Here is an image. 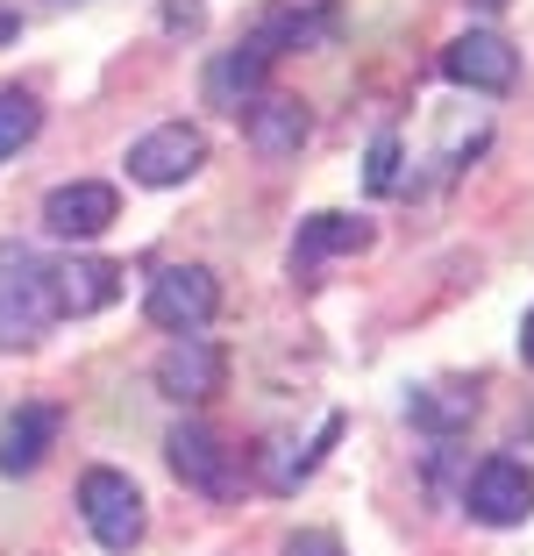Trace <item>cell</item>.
I'll list each match as a JSON object with an SVG mask.
<instances>
[{"label":"cell","mask_w":534,"mask_h":556,"mask_svg":"<svg viewBox=\"0 0 534 556\" xmlns=\"http://www.w3.org/2000/svg\"><path fill=\"white\" fill-rule=\"evenodd\" d=\"M335 29H342L335 8H271V15H264L250 36H264V43H271V58H285V50L335 43Z\"/></svg>","instance_id":"obj_15"},{"label":"cell","mask_w":534,"mask_h":556,"mask_svg":"<svg viewBox=\"0 0 534 556\" xmlns=\"http://www.w3.org/2000/svg\"><path fill=\"white\" fill-rule=\"evenodd\" d=\"M478 8H485V15H499V8H506V0H478Z\"/></svg>","instance_id":"obj_23"},{"label":"cell","mask_w":534,"mask_h":556,"mask_svg":"<svg viewBox=\"0 0 534 556\" xmlns=\"http://www.w3.org/2000/svg\"><path fill=\"white\" fill-rule=\"evenodd\" d=\"M15 36H22V22H15V15H8V8H0V50L15 43Z\"/></svg>","instance_id":"obj_22"},{"label":"cell","mask_w":534,"mask_h":556,"mask_svg":"<svg viewBox=\"0 0 534 556\" xmlns=\"http://www.w3.org/2000/svg\"><path fill=\"white\" fill-rule=\"evenodd\" d=\"M406 421L428 428V435H463L478 421V393L470 386H414L406 393Z\"/></svg>","instance_id":"obj_16"},{"label":"cell","mask_w":534,"mask_h":556,"mask_svg":"<svg viewBox=\"0 0 534 556\" xmlns=\"http://www.w3.org/2000/svg\"><path fill=\"white\" fill-rule=\"evenodd\" d=\"M221 378H228V357H221V343H207V336H178V343L157 357V393L178 400V407L214 400Z\"/></svg>","instance_id":"obj_9"},{"label":"cell","mask_w":534,"mask_h":556,"mask_svg":"<svg viewBox=\"0 0 534 556\" xmlns=\"http://www.w3.org/2000/svg\"><path fill=\"white\" fill-rule=\"evenodd\" d=\"M285 556H349V549H342L335 528H300V535L285 542Z\"/></svg>","instance_id":"obj_19"},{"label":"cell","mask_w":534,"mask_h":556,"mask_svg":"<svg viewBox=\"0 0 534 556\" xmlns=\"http://www.w3.org/2000/svg\"><path fill=\"white\" fill-rule=\"evenodd\" d=\"M79 514H86V535H93L107 556H129L136 542H143V528H150L136 478L129 471H107V464L79 478Z\"/></svg>","instance_id":"obj_2"},{"label":"cell","mask_w":534,"mask_h":556,"mask_svg":"<svg viewBox=\"0 0 534 556\" xmlns=\"http://www.w3.org/2000/svg\"><path fill=\"white\" fill-rule=\"evenodd\" d=\"M164 457H171V471L193 492H207V500H228V492H236V457H228V442L214 435L207 421H178L171 435H164Z\"/></svg>","instance_id":"obj_8"},{"label":"cell","mask_w":534,"mask_h":556,"mask_svg":"<svg viewBox=\"0 0 534 556\" xmlns=\"http://www.w3.org/2000/svg\"><path fill=\"white\" fill-rule=\"evenodd\" d=\"M164 22H171V29H200V0H171V15H164Z\"/></svg>","instance_id":"obj_20"},{"label":"cell","mask_w":534,"mask_h":556,"mask_svg":"<svg viewBox=\"0 0 534 556\" xmlns=\"http://www.w3.org/2000/svg\"><path fill=\"white\" fill-rule=\"evenodd\" d=\"M442 72L470 93H513L520 86V50L492 29H463L449 50H442Z\"/></svg>","instance_id":"obj_7"},{"label":"cell","mask_w":534,"mask_h":556,"mask_svg":"<svg viewBox=\"0 0 534 556\" xmlns=\"http://www.w3.org/2000/svg\"><path fill=\"white\" fill-rule=\"evenodd\" d=\"M364 186H371V193H392V186H399V136H378V143H371Z\"/></svg>","instance_id":"obj_18"},{"label":"cell","mask_w":534,"mask_h":556,"mask_svg":"<svg viewBox=\"0 0 534 556\" xmlns=\"http://www.w3.org/2000/svg\"><path fill=\"white\" fill-rule=\"evenodd\" d=\"M58 8H72V0H58Z\"/></svg>","instance_id":"obj_24"},{"label":"cell","mask_w":534,"mask_h":556,"mask_svg":"<svg viewBox=\"0 0 534 556\" xmlns=\"http://www.w3.org/2000/svg\"><path fill=\"white\" fill-rule=\"evenodd\" d=\"M356 250H371V222L364 214H307L300 236H292V278H307L328 257H356Z\"/></svg>","instance_id":"obj_13"},{"label":"cell","mask_w":534,"mask_h":556,"mask_svg":"<svg viewBox=\"0 0 534 556\" xmlns=\"http://www.w3.org/2000/svg\"><path fill=\"white\" fill-rule=\"evenodd\" d=\"M463 507H470V521H485V528H520L534 514V471L520 457H485L463 485Z\"/></svg>","instance_id":"obj_4"},{"label":"cell","mask_w":534,"mask_h":556,"mask_svg":"<svg viewBox=\"0 0 534 556\" xmlns=\"http://www.w3.org/2000/svg\"><path fill=\"white\" fill-rule=\"evenodd\" d=\"M58 428H65V414H58V407H15L8 421H0V471L29 478L36 464L58 450Z\"/></svg>","instance_id":"obj_14"},{"label":"cell","mask_w":534,"mask_h":556,"mask_svg":"<svg viewBox=\"0 0 534 556\" xmlns=\"http://www.w3.org/2000/svg\"><path fill=\"white\" fill-rule=\"evenodd\" d=\"M122 300V264L107 257H65V264H50V307L58 314H100Z\"/></svg>","instance_id":"obj_10"},{"label":"cell","mask_w":534,"mask_h":556,"mask_svg":"<svg viewBox=\"0 0 534 556\" xmlns=\"http://www.w3.org/2000/svg\"><path fill=\"white\" fill-rule=\"evenodd\" d=\"M122 222V193L100 179H72V186H50L43 193V229L65 236V243H93Z\"/></svg>","instance_id":"obj_6"},{"label":"cell","mask_w":534,"mask_h":556,"mask_svg":"<svg viewBox=\"0 0 534 556\" xmlns=\"http://www.w3.org/2000/svg\"><path fill=\"white\" fill-rule=\"evenodd\" d=\"M520 357H527V371H534V307H527V321H520Z\"/></svg>","instance_id":"obj_21"},{"label":"cell","mask_w":534,"mask_h":556,"mask_svg":"<svg viewBox=\"0 0 534 556\" xmlns=\"http://www.w3.org/2000/svg\"><path fill=\"white\" fill-rule=\"evenodd\" d=\"M271 65H278L271 43H264V36H243L236 50H221V58H214V72H207V100H214V108H228V115H243L250 100L264 93Z\"/></svg>","instance_id":"obj_11"},{"label":"cell","mask_w":534,"mask_h":556,"mask_svg":"<svg viewBox=\"0 0 534 556\" xmlns=\"http://www.w3.org/2000/svg\"><path fill=\"white\" fill-rule=\"evenodd\" d=\"M58 321L50 307V264L29 243H0V350L43 343V328Z\"/></svg>","instance_id":"obj_1"},{"label":"cell","mask_w":534,"mask_h":556,"mask_svg":"<svg viewBox=\"0 0 534 556\" xmlns=\"http://www.w3.org/2000/svg\"><path fill=\"white\" fill-rule=\"evenodd\" d=\"M36 129H43V100L29 86H0V164L15 157V150H29Z\"/></svg>","instance_id":"obj_17"},{"label":"cell","mask_w":534,"mask_h":556,"mask_svg":"<svg viewBox=\"0 0 534 556\" xmlns=\"http://www.w3.org/2000/svg\"><path fill=\"white\" fill-rule=\"evenodd\" d=\"M307 129H314V115L292 93H257L243 108V136H250V150H257V157H300Z\"/></svg>","instance_id":"obj_12"},{"label":"cell","mask_w":534,"mask_h":556,"mask_svg":"<svg viewBox=\"0 0 534 556\" xmlns=\"http://www.w3.org/2000/svg\"><path fill=\"white\" fill-rule=\"evenodd\" d=\"M207 164V136L193 129V122H164V129H150V136H136L129 143V179L136 186H186Z\"/></svg>","instance_id":"obj_5"},{"label":"cell","mask_w":534,"mask_h":556,"mask_svg":"<svg viewBox=\"0 0 534 556\" xmlns=\"http://www.w3.org/2000/svg\"><path fill=\"white\" fill-rule=\"evenodd\" d=\"M143 307H150V321L171 328V336H200V328L221 314V286H214L207 264H164V271L150 278Z\"/></svg>","instance_id":"obj_3"}]
</instances>
